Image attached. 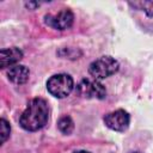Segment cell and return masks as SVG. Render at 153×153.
Returning a JSON list of instances; mask_svg holds the SVG:
<instances>
[{
    "label": "cell",
    "instance_id": "obj_1",
    "mask_svg": "<svg viewBox=\"0 0 153 153\" xmlns=\"http://www.w3.org/2000/svg\"><path fill=\"white\" fill-rule=\"evenodd\" d=\"M49 120V108L44 99L33 98L27 103L26 109L19 118V124L23 129L35 131L43 128Z\"/></svg>",
    "mask_w": 153,
    "mask_h": 153
},
{
    "label": "cell",
    "instance_id": "obj_2",
    "mask_svg": "<svg viewBox=\"0 0 153 153\" xmlns=\"http://www.w3.org/2000/svg\"><path fill=\"white\" fill-rule=\"evenodd\" d=\"M73 87H74V82H73L72 76L68 74H65V73L55 74V75L50 76L49 80L47 81L48 92L56 98L67 97L72 92Z\"/></svg>",
    "mask_w": 153,
    "mask_h": 153
},
{
    "label": "cell",
    "instance_id": "obj_3",
    "mask_svg": "<svg viewBox=\"0 0 153 153\" xmlns=\"http://www.w3.org/2000/svg\"><path fill=\"white\" fill-rule=\"evenodd\" d=\"M118 67H120V65L114 57H111V56H102V57L94 60L90 65L88 73L96 80L97 79H105V78L115 74L118 71Z\"/></svg>",
    "mask_w": 153,
    "mask_h": 153
},
{
    "label": "cell",
    "instance_id": "obj_4",
    "mask_svg": "<svg viewBox=\"0 0 153 153\" xmlns=\"http://www.w3.org/2000/svg\"><path fill=\"white\" fill-rule=\"evenodd\" d=\"M76 91L79 93V96L84 97V98H96V99H103L106 94V91L104 88V86L97 81L96 79H82L78 86H76Z\"/></svg>",
    "mask_w": 153,
    "mask_h": 153
},
{
    "label": "cell",
    "instance_id": "obj_5",
    "mask_svg": "<svg viewBox=\"0 0 153 153\" xmlns=\"http://www.w3.org/2000/svg\"><path fill=\"white\" fill-rule=\"evenodd\" d=\"M74 20V16L69 10H62L56 14H47L44 17V22L48 26L56 30H67L72 26Z\"/></svg>",
    "mask_w": 153,
    "mask_h": 153
},
{
    "label": "cell",
    "instance_id": "obj_6",
    "mask_svg": "<svg viewBox=\"0 0 153 153\" xmlns=\"http://www.w3.org/2000/svg\"><path fill=\"white\" fill-rule=\"evenodd\" d=\"M104 122L108 128L116 131H124L130 122V117L127 111L120 109L112 112H109L104 117Z\"/></svg>",
    "mask_w": 153,
    "mask_h": 153
},
{
    "label": "cell",
    "instance_id": "obj_7",
    "mask_svg": "<svg viewBox=\"0 0 153 153\" xmlns=\"http://www.w3.org/2000/svg\"><path fill=\"white\" fill-rule=\"evenodd\" d=\"M23 57V51L18 48L2 49L0 51V67L4 69L6 67H12Z\"/></svg>",
    "mask_w": 153,
    "mask_h": 153
},
{
    "label": "cell",
    "instance_id": "obj_8",
    "mask_svg": "<svg viewBox=\"0 0 153 153\" xmlns=\"http://www.w3.org/2000/svg\"><path fill=\"white\" fill-rule=\"evenodd\" d=\"M7 76L12 82H14L17 85H22L29 80L30 71L25 66H22V65L12 66L7 71Z\"/></svg>",
    "mask_w": 153,
    "mask_h": 153
},
{
    "label": "cell",
    "instance_id": "obj_9",
    "mask_svg": "<svg viewBox=\"0 0 153 153\" xmlns=\"http://www.w3.org/2000/svg\"><path fill=\"white\" fill-rule=\"evenodd\" d=\"M57 128L61 133L68 135L74 129V122L72 121V118L69 116H62L57 122Z\"/></svg>",
    "mask_w": 153,
    "mask_h": 153
},
{
    "label": "cell",
    "instance_id": "obj_10",
    "mask_svg": "<svg viewBox=\"0 0 153 153\" xmlns=\"http://www.w3.org/2000/svg\"><path fill=\"white\" fill-rule=\"evenodd\" d=\"M0 133H1V143H4L7 139H8V136H10V133H11V128H10V124H8V122L6 121V120H4V118H1V121H0Z\"/></svg>",
    "mask_w": 153,
    "mask_h": 153
},
{
    "label": "cell",
    "instance_id": "obj_11",
    "mask_svg": "<svg viewBox=\"0 0 153 153\" xmlns=\"http://www.w3.org/2000/svg\"><path fill=\"white\" fill-rule=\"evenodd\" d=\"M133 6H139L140 10L145 11L148 16H153V2L151 1H143V2H135V4H130Z\"/></svg>",
    "mask_w": 153,
    "mask_h": 153
},
{
    "label": "cell",
    "instance_id": "obj_12",
    "mask_svg": "<svg viewBox=\"0 0 153 153\" xmlns=\"http://www.w3.org/2000/svg\"><path fill=\"white\" fill-rule=\"evenodd\" d=\"M74 153H90V152H86V151H76Z\"/></svg>",
    "mask_w": 153,
    "mask_h": 153
},
{
    "label": "cell",
    "instance_id": "obj_13",
    "mask_svg": "<svg viewBox=\"0 0 153 153\" xmlns=\"http://www.w3.org/2000/svg\"><path fill=\"white\" fill-rule=\"evenodd\" d=\"M131 153H139V152H131Z\"/></svg>",
    "mask_w": 153,
    "mask_h": 153
}]
</instances>
